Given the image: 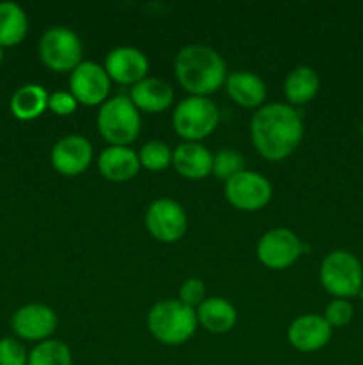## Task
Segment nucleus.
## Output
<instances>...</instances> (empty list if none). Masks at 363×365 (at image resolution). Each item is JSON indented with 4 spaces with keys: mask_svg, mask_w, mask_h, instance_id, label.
<instances>
[{
    "mask_svg": "<svg viewBox=\"0 0 363 365\" xmlns=\"http://www.w3.org/2000/svg\"><path fill=\"white\" fill-rule=\"evenodd\" d=\"M180 302L184 305L191 307H199L205 302V285L198 278H189L184 285L180 287Z\"/></svg>",
    "mask_w": 363,
    "mask_h": 365,
    "instance_id": "obj_29",
    "label": "nucleus"
},
{
    "mask_svg": "<svg viewBox=\"0 0 363 365\" xmlns=\"http://www.w3.org/2000/svg\"><path fill=\"white\" fill-rule=\"evenodd\" d=\"M219 121L217 106L206 96H187L177 106L173 114V127L177 134L189 141L206 138Z\"/></svg>",
    "mask_w": 363,
    "mask_h": 365,
    "instance_id": "obj_6",
    "label": "nucleus"
},
{
    "mask_svg": "<svg viewBox=\"0 0 363 365\" xmlns=\"http://www.w3.org/2000/svg\"><path fill=\"white\" fill-rule=\"evenodd\" d=\"M93 159V146L82 135H66L52 148V164L59 173L73 177L88 170Z\"/></svg>",
    "mask_w": 363,
    "mask_h": 365,
    "instance_id": "obj_14",
    "label": "nucleus"
},
{
    "mask_svg": "<svg viewBox=\"0 0 363 365\" xmlns=\"http://www.w3.org/2000/svg\"><path fill=\"white\" fill-rule=\"evenodd\" d=\"M48 107L56 114L66 116V114H71L77 109V100H75V96L71 93L56 91L53 95L48 96Z\"/></svg>",
    "mask_w": 363,
    "mask_h": 365,
    "instance_id": "obj_30",
    "label": "nucleus"
},
{
    "mask_svg": "<svg viewBox=\"0 0 363 365\" xmlns=\"http://www.w3.org/2000/svg\"><path fill=\"white\" fill-rule=\"evenodd\" d=\"M319 75L310 66H298L285 78V96L290 103L302 106L310 102L319 91Z\"/></svg>",
    "mask_w": 363,
    "mask_h": 365,
    "instance_id": "obj_21",
    "label": "nucleus"
},
{
    "mask_svg": "<svg viewBox=\"0 0 363 365\" xmlns=\"http://www.w3.org/2000/svg\"><path fill=\"white\" fill-rule=\"evenodd\" d=\"M146 227L159 241L174 242L187 230V216L180 203L169 198H160L148 207Z\"/></svg>",
    "mask_w": 363,
    "mask_h": 365,
    "instance_id": "obj_10",
    "label": "nucleus"
},
{
    "mask_svg": "<svg viewBox=\"0 0 363 365\" xmlns=\"http://www.w3.org/2000/svg\"><path fill=\"white\" fill-rule=\"evenodd\" d=\"M320 282L330 294L351 298L363 287L362 264L352 253L337 250L331 252L320 266Z\"/></svg>",
    "mask_w": 363,
    "mask_h": 365,
    "instance_id": "obj_5",
    "label": "nucleus"
},
{
    "mask_svg": "<svg viewBox=\"0 0 363 365\" xmlns=\"http://www.w3.org/2000/svg\"><path fill=\"white\" fill-rule=\"evenodd\" d=\"M173 88L166 81L157 77L142 78L141 82L132 86L130 100L137 109L148 110V113H160L167 109L173 102Z\"/></svg>",
    "mask_w": 363,
    "mask_h": 365,
    "instance_id": "obj_17",
    "label": "nucleus"
},
{
    "mask_svg": "<svg viewBox=\"0 0 363 365\" xmlns=\"http://www.w3.org/2000/svg\"><path fill=\"white\" fill-rule=\"evenodd\" d=\"M110 91V77L105 68L93 61H82L70 77V93L77 102L96 106L105 102Z\"/></svg>",
    "mask_w": 363,
    "mask_h": 365,
    "instance_id": "obj_11",
    "label": "nucleus"
},
{
    "mask_svg": "<svg viewBox=\"0 0 363 365\" xmlns=\"http://www.w3.org/2000/svg\"><path fill=\"white\" fill-rule=\"evenodd\" d=\"M178 82L194 96H205L217 91L226 78L223 57L206 45H187L178 52L174 61Z\"/></svg>",
    "mask_w": 363,
    "mask_h": 365,
    "instance_id": "obj_2",
    "label": "nucleus"
},
{
    "mask_svg": "<svg viewBox=\"0 0 363 365\" xmlns=\"http://www.w3.org/2000/svg\"><path fill=\"white\" fill-rule=\"evenodd\" d=\"M11 324L18 337L27 341H45L57 328V316L50 307L32 303L18 309Z\"/></svg>",
    "mask_w": 363,
    "mask_h": 365,
    "instance_id": "obj_13",
    "label": "nucleus"
},
{
    "mask_svg": "<svg viewBox=\"0 0 363 365\" xmlns=\"http://www.w3.org/2000/svg\"><path fill=\"white\" fill-rule=\"evenodd\" d=\"M39 56L56 71L75 70L82 63L80 38L68 27H50L39 41Z\"/></svg>",
    "mask_w": 363,
    "mask_h": 365,
    "instance_id": "obj_7",
    "label": "nucleus"
},
{
    "mask_svg": "<svg viewBox=\"0 0 363 365\" xmlns=\"http://www.w3.org/2000/svg\"><path fill=\"white\" fill-rule=\"evenodd\" d=\"M352 314H354V309H352V305L347 299H335V302L327 305L324 319H326L330 327L340 328L345 327L352 319Z\"/></svg>",
    "mask_w": 363,
    "mask_h": 365,
    "instance_id": "obj_28",
    "label": "nucleus"
},
{
    "mask_svg": "<svg viewBox=\"0 0 363 365\" xmlns=\"http://www.w3.org/2000/svg\"><path fill=\"white\" fill-rule=\"evenodd\" d=\"M331 339V327L326 323V319L313 314L298 317L292 321L288 328V341L299 351H317L324 348Z\"/></svg>",
    "mask_w": 363,
    "mask_h": 365,
    "instance_id": "obj_15",
    "label": "nucleus"
},
{
    "mask_svg": "<svg viewBox=\"0 0 363 365\" xmlns=\"http://www.w3.org/2000/svg\"><path fill=\"white\" fill-rule=\"evenodd\" d=\"M212 171L219 178H231L233 175L244 171V159L238 152L233 150H221L217 155H214Z\"/></svg>",
    "mask_w": 363,
    "mask_h": 365,
    "instance_id": "obj_26",
    "label": "nucleus"
},
{
    "mask_svg": "<svg viewBox=\"0 0 363 365\" xmlns=\"http://www.w3.org/2000/svg\"><path fill=\"white\" fill-rule=\"evenodd\" d=\"M302 121L287 103H267L253 114L251 139L262 157L281 160L290 155L302 139Z\"/></svg>",
    "mask_w": 363,
    "mask_h": 365,
    "instance_id": "obj_1",
    "label": "nucleus"
},
{
    "mask_svg": "<svg viewBox=\"0 0 363 365\" xmlns=\"http://www.w3.org/2000/svg\"><path fill=\"white\" fill-rule=\"evenodd\" d=\"M359 296H362V299H363V287H362V291H359Z\"/></svg>",
    "mask_w": 363,
    "mask_h": 365,
    "instance_id": "obj_32",
    "label": "nucleus"
},
{
    "mask_svg": "<svg viewBox=\"0 0 363 365\" xmlns=\"http://www.w3.org/2000/svg\"><path fill=\"white\" fill-rule=\"evenodd\" d=\"M228 95L244 107H256L265 100L267 88L258 75L251 71H235L226 77Z\"/></svg>",
    "mask_w": 363,
    "mask_h": 365,
    "instance_id": "obj_19",
    "label": "nucleus"
},
{
    "mask_svg": "<svg viewBox=\"0 0 363 365\" xmlns=\"http://www.w3.org/2000/svg\"><path fill=\"white\" fill-rule=\"evenodd\" d=\"M4 59V46H0V63H2Z\"/></svg>",
    "mask_w": 363,
    "mask_h": 365,
    "instance_id": "obj_31",
    "label": "nucleus"
},
{
    "mask_svg": "<svg viewBox=\"0 0 363 365\" xmlns=\"http://www.w3.org/2000/svg\"><path fill=\"white\" fill-rule=\"evenodd\" d=\"M173 160L169 146L162 141H149L139 152V163L152 171H160Z\"/></svg>",
    "mask_w": 363,
    "mask_h": 365,
    "instance_id": "obj_25",
    "label": "nucleus"
},
{
    "mask_svg": "<svg viewBox=\"0 0 363 365\" xmlns=\"http://www.w3.org/2000/svg\"><path fill=\"white\" fill-rule=\"evenodd\" d=\"M27 365H71V351L60 341H43L28 353Z\"/></svg>",
    "mask_w": 363,
    "mask_h": 365,
    "instance_id": "obj_24",
    "label": "nucleus"
},
{
    "mask_svg": "<svg viewBox=\"0 0 363 365\" xmlns=\"http://www.w3.org/2000/svg\"><path fill=\"white\" fill-rule=\"evenodd\" d=\"M148 57L134 46H117L105 57V71L120 84H137L148 73Z\"/></svg>",
    "mask_w": 363,
    "mask_h": 365,
    "instance_id": "obj_12",
    "label": "nucleus"
},
{
    "mask_svg": "<svg viewBox=\"0 0 363 365\" xmlns=\"http://www.w3.org/2000/svg\"><path fill=\"white\" fill-rule=\"evenodd\" d=\"M139 155L128 146H112L103 150L98 157V170L112 182H123L135 177L139 171Z\"/></svg>",
    "mask_w": 363,
    "mask_h": 365,
    "instance_id": "obj_16",
    "label": "nucleus"
},
{
    "mask_svg": "<svg viewBox=\"0 0 363 365\" xmlns=\"http://www.w3.org/2000/svg\"><path fill=\"white\" fill-rule=\"evenodd\" d=\"M194 309L184 305L180 299H164L153 305L148 314V328L157 341L164 344H182L192 337L196 330Z\"/></svg>",
    "mask_w": 363,
    "mask_h": 365,
    "instance_id": "obj_3",
    "label": "nucleus"
},
{
    "mask_svg": "<svg viewBox=\"0 0 363 365\" xmlns=\"http://www.w3.org/2000/svg\"><path fill=\"white\" fill-rule=\"evenodd\" d=\"M28 353L21 342L13 337L0 339V365H27Z\"/></svg>",
    "mask_w": 363,
    "mask_h": 365,
    "instance_id": "obj_27",
    "label": "nucleus"
},
{
    "mask_svg": "<svg viewBox=\"0 0 363 365\" xmlns=\"http://www.w3.org/2000/svg\"><path fill=\"white\" fill-rule=\"evenodd\" d=\"M100 134L112 143V146H127L134 141L141 128V116L137 107L127 96H114L105 100L100 107L98 118Z\"/></svg>",
    "mask_w": 363,
    "mask_h": 365,
    "instance_id": "obj_4",
    "label": "nucleus"
},
{
    "mask_svg": "<svg viewBox=\"0 0 363 365\" xmlns=\"http://www.w3.org/2000/svg\"><path fill=\"white\" fill-rule=\"evenodd\" d=\"M48 107V93L39 84H25L11 98V110L18 120H34Z\"/></svg>",
    "mask_w": 363,
    "mask_h": 365,
    "instance_id": "obj_22",
    "label": "nucleus"
},
{
    "mask_svg": "<svg viewBox=\"0 0 363 365\" xmlns=\"http://www.w3.org/2000/svg\"><path fill=\"white\" fill-rule=\"evenodd\" d=\"M301 252L302 242L288 228L269 230L263 234L256 248L260 262L270 269H283V267L292 266L299 259Z\"/></svg>",
    "mask_w": 363,
    "mask_h": 365,
    "instance_id": "obj_9",
    "label": "nucleus"
},
{
    "mask_svg": "<svg viewBox=\"0 0 363 365\" xmlns=\"http://www.w3.org/2000/svg\"><path fill=\"white\" fill-rule=\"evenodd\" d=\"M173 164L187 178H203L212 171L214 155L199 143H184L173 152Z\"/></svg>",
    "mask_w": 363,
    "mask_h": 365,
    "instance_id": "obj_18",
    "label": "nucleus"
},
{
    "mask_svg": "<svg viewBox=\"0 0 363 365\" xmlns=\"http://www.w3.org/2000/svg\"><path fill=\"white\" fill-rule=\"evenodd\" d=\"M198 321L214 334H224L231 330L237 321V312L233 305L224 298H206L198 307Z\"/></svg>",
    "mask_w": 363,
    "mask_h": 365,
    "instance_id": "obj_20",
    "label": "nucleus"
},
{
    "mask_svg": "<svg viewBox=\"0 0 363 365\" xmlns=\"http://www.w3.org/2000/svg\"><path fill=\"white\" fill-rule=\"evenodd\" d=\"M228 202L241 210H258L269 203L273 187L263 175L255 171H241L228 178L224 185Z\"/></svg>",
    "mask_w": 363,
    "mask_h": 365,
    "instance_id": "obj_8",
    "label": "nucleus"
},
{
    "mask_svg": "<svg viewBox=\"0 0 363 365\" xmlns=\"http://www.w3.org/2000/svg\"><path fill=\"white\" fill-rule=\"evenodd\" d=\"M27 27V14L16 2H0V46L18 45Z\"/></svg>",
    "mask_w": 363,
    "mask_h": 365,
    "instance_id": "obj_23",
    "label": "nucleus"
}]
</instances>
